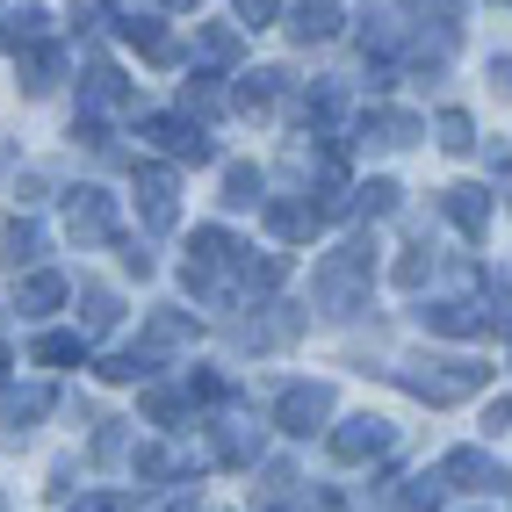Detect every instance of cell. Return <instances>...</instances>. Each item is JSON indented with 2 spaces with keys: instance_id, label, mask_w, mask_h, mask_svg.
Here are the masks:
<instances>
[{
  "instance_id": "cell-41",
  "label": "cell",
  "mask_w": 512,
  "mask_h": 512,
  "mask_svg": "<svg viewBox=\"0 0 512 512\" xmlns=\"http://www.w3.org/2000/svg\"><path fill=\"white\" fill-rule=\"evenodd\" d=\"M491 80H498V87L512 94V58H491Z\"/></svg>"
},
{
  "instance_id": "cell-15",
  "label": "cell",
  "mask_w": 512,
  "mask_h": 512,
  "mask_svg": "<svg viewBox=\"0 0 512 512\" xmlns=\"http://www.w3.org/2000/svg\"><path fill=\"white\" fill-rule=\"evenodd\" d=\"M440 210H448V224H455L462 238H484V224H491V195L476 188V181H462V188L440 195Z\"/></svg>"
},
{
  "instance_id": "cell-3",
  "label": "cell",
  "mask_w": 512,
  "mask_h": 512,
  "mask_svg": "<svg viewBox=\"0 0 512 512\" xmlns=\"http://www.w3.org/2000/svg\"><path fill=\"white\" fill-rule=\"evenodd\" d=\"M224 275H238V246H231V231H217V224H202V231L188 238L181 282H188L195 296H217V282H224Z\"/></svg>"
},
{
  "instance_id": "cell-42",
  "label": "cell",
  "mask_w": 512,
  "mask_h": 512,
  "mask_svg": "<svg viewBox=\"0 0 512 512\" xmlns=\"http://www.w3.org/2000/svg\"><path fill=\"white\" fill-rule=\"evenodd\" d=\"M318 512H347V498H339V491H318Z\"/></svg>"
},
{
  "instance_id": "cell-44",
  "label": "cell",
  "mask_w": 512,
  "mask_h": 512,
  "mask_svg": "<svg viewBox=\"0 0 512 512\" xmlns=\"http://www.w3.org/2000/svg\"><path fill=\"white\" fill-rule=\"evenodd\" d=\"M267 512H303V505H289V498H275V505H267Z\"/></svg>"
},
{
  "instance_id": "cell-5",
  "label": "cell",
  "mask_w": 512,
  "mask_h": 512,
  "mask_svg": "<svg viewBox=\"0 0 512 512\" xmlns=\"http://www.w3.org/2000/svg\"><path fill=\"white\" fill-rule=\"evenodd\" d=\"M325 419H332V383H289V390L275 397V426H282L289 440H311Z\"/></svg>"
},
{
  "instance_id": "cell-16",
  "label": "cell",
  "mask_w": 512,
  "mask_h": 512,
  "mask_svg": "<svg viewBox=\"0 0 512 512\" xmlns=\"http://www.w3.org/2000/svg\"><path fill=\"white\" fill-rule=\"evenodd\" d=\"M289 37L296 44H332L339 37V0H296L289 8Z\"/></svg>"
},
{
  "instance_id": "cell-18",
  "label": "cell",
  "mask_w": 512,
  "mask_h": 512,
  "mask_svg": "<svg viewBox=\"0 0 512 512\" xmlns=\"http://www.w3.org/2000/svg\"><path fill=\"white\" fill-rule=\"evenodd\" d=\"M282 65H260V73H246V80H238V109H246V116H267V109H275V101H282Z\"/></svg>"
},
{
  "instance_id": "cell-35",
  "label": "cell",
  "mask_w": 512,
  "mask_h": 512,
  "mask_svg": "<svg viewBox=\"0 0 512 512\" xmlns=\"http://www.w3.org/2000/svg\"><path fill=\"white\" fill-rule=\"evenodd\" d=\"M181 101H188V116H217V87H210V73H195V80L181 87Z\"/></svg>"
},
{
  "instance_id": "cell-23",
  "label": "cell",
  "mask_w": 512,
  "mask_h": 512,
  "mask_svg": "<svg viewBox=\"0 0 512 512\" xmlns=\"http://www.w3.org/2000/svg\"><path fill=\"white\" fill-rule=\"evenodd\" d=\"M116 318H123V303H116V289H101V282H87V289H80V332L94 339V332H109Z\"/></svg>"
},
{
  "instance_id": "cell-14",
  "label": "cell",
  "mask_w": 512,
  "mask_h": 512,
  "mask_svg": "<svg viewBox=\"0 0 512 512\" xmlns=\"http://www.w3.org/2000/svg\"><path fill=\"white\" fill-rule=\"evenodd\" d=\"M51 383H29V390H0V433H29L44 412H51Z\"/></svg>"
},
{
  "instance_id": "cell-26",
  "label": "cell",
  "mask_w": 512,
  "mask_h": 512,
  "mask_svg": "<svg viewBox=\"0 0 512 512\" xmlns=\"http://www.w3.org/2000/svg\"><path fill=\"white\" fill-rule=\"evenodd\" d=\"M29 354H37L44 368H73V361H87V332H44Z\"/></svg>"
},
{
  "instance_id": "cell-28",
  "label": "cell",
  "mask_w": 512,
  "mask_h": 512,
  "mask_svg": "<svg viewBox=\"0 0 512 512\" xmlns=\"http://www.w3.org/2000/svg\"><path fill=\"white\" fill-rule=\"evenodd\" d=\"M347 210H354V217H390V210H397V181H361V188L347 195Z\"/></svg>"
},
{
  "instance_id": "cell-9",
  "label": "cell",
  "mask_w": 512,
  "mask_h": 512,
  "mask_svg": "<svg viewBox=\"0 0 512 512\" xmlns=\"http://www.w3.org/2000/svg\"><path fill=\"white\" fill-rule=\"evenodd\" d=\"M440 484H455V491H469V498H491V491H505V469H498L484 448H455L448 462H440Z\"/></svg>"
},
{
  "instance_id": "cell-12",
  "label": "cell",
  "mask_w": 512,
  "mask_h": 512,
  "mask_svg": "<svg viewBox=\"0 0 512 512\" xmlns=\"http://www.w3.org/2000/svg\"><path fill=\"white\" fill-rule=\"evenodd\" d=\"M426 332H440V339H469V332H484L491 325V311L476 296H440V303H426Z\"/></svg>"
},
{
  "instance_id": "cell-10",
  "label": "cell",
  "mask_w": 512,
  "mask_h": 512,
  "mask_svg": "<svg viewBox=\"0 0 512 512\" xmlns=\"http://www.w3.org/2000/svg\"><path fill=\"white\" fill-rule=\"evenodd\" d=\"M354 138L375 145V152H397V145H419V138H426V123H419L412 109H368Z\"/></svg>"
},
{
  "instance_id": "cell-39",
  "label": "cell",
  "mask_w": 512,
  "mask_h": 512,
  "mask_svg": "<svg viewBox=\"0 0 512 512\" xmlns=\"http://www.w3.org/2000/svg\"><path fill=\"white\" fill-rule=\"evenodd\" d=\"M116 246H123V267L145 282V275H152V253H145V246H130V238H116Z\"/></svg>"
},
{
  "instance_id": "cell-24",
  "label": "cell",
  "mask_w": 512,
  "mask_h": 512,
  "mask_svg": "<svg viewBox=\"0 0 512 512\" xmlns=\"http://www.w3.org/2000/svg\"><path fill=\"white\" fill-rule=\"evenodd\" d=\"M282 282H289V260H282V253H260V260L238 253V289L260 296V289H282Z\"/></svg>"
},
{
  "instance_id": "cell-29",
  "label": "cell",
  "mask_w": 512,
  "mask_h": 512,
  "mask_svg": "<svg viewBox=\"0 0 512 512\" xmlns=\"http://www.w3.org/2000/svg\"><path fill=\"white\" fill-rule=\"evenodd\" d=\"M195 462L188 455H174V448H138V476L145 484H166V476H188Z\"/></svg>"
},
{
  "instance_id": "cell-43",
  "label": "cell",
  "mask_w": 512,
  "mask_h": 512,
  "mask_svg": "<svg viewBox=\"0 0 512 512\" xmlns=\"http://www.w3.org/2000/svg\"><path fill=\"white\" fill-rule=\"evenodd\" d=\"M159 512H195V498H174V505H159Z\"/></svg>"
},
{
  "instance_id": "cell-36",
  "label": "cell",
  "mask_w": 512,
  "mask_h": 512,
  "mask_svg": "<svg viewBox=\"0 0 512 512\" xmlns=\"http://www.w3.org/2000/svg\"><path fill=\"white\" fill-rule=\"evenodd\" d=\"M440 491H448L440 476H412V491H404V505H412V512H440Z\"/></svg>"
},
{
  "instance_id": "cell-45",
  "label": "cell",
  "mask_w": 512,
  "mask_h": 512,
  "mask_svg": "<svg viewBox=\"0 0 512 512\" xmlns=\"http://www.w3.org/2000/svg\"><path fill=\"white\" fill-rule=\"evenodd\" d=\"M8 368H15V361H8V347H0V375H8Z\"/></svg>"
},
{
  "instance_id": "cell-13",
  "label": "cell",
  "mask_w": 512,
  "mask_h": 512,
  "mask_svg": "<svg viewBox=\"0 0 512 512\" xmlns=\"http://www.w3.org/2000/svg\"><path fill=\"white\" fill-rule=\"evenodd\" d=\"M260 217H267V231H275V238H289V246H311V238L325 231V210H318V202H260Z\"/></svg>"
},
{
  "instance_id": "cell-19",
  "label": "cell",
  "mask_w": 512,
  "mask_h": 512,
  "mask_svg": "<svg viewBox=\"0 0 512 512\" xmlns=\"http://www.w3.org/2000/svg\"><path fill=\"white\" fill-rule=\"evenodd\" d=\"M51 37V15L44 8H15V15H0V44H15V58L22 51H37Z\"/></svg>"
},
{
  "instance_id": "cell-37",
  "label": "cell",
  "mask_w": 512,
  "mask_h": 512,
  "mask_svg": "<svg viewBox=\"0 0 512 512\" xmlns=\"http://www.w3.org/2000/svg\"><path fill=\"white\" fill-rule=\"evenodd\" d=\"M231 8H238V22H246V29H267V22L282 15V0H231Z\"/></svg>"
},
{
  "instance_id": "cell-27",
  "label": "cell",
  "mask_w": 512,
  "mask_h": 512,
  "mask_svg": "<svg viewBox=\"0 0 512 512\" xmlns=\"http://www.w3.org/2000/svg\"><path fill=\"white\" fill-rule=\"evenodd\" d=\"M195 339V318H181V311H152V325H145V354L152 347H188Z\"/></svg>"
},
{
  "instance_id": "cell-17",
  "label": "cell",
  "mask_w": 512,
  "mask_h": 512,
  "mask_svg": "<svg viewBox=\"0 0 512 512\" xmlns=\"http://www.w3.org/2000/svg\"><path fill=\"white\" fill-rule=\"evenodd\" d=\"M116 37H123V44H138L152 65H174V37H166L152 15H123V22H116Z\"/></svg>"
},
{
  "instance_id": "cell-6",
  "label": "cell",
  "mask_w": 512,
  "mask_h": 512,
  "mask_svg": "<svg viewBox=\"0 0 512 512\" xmlns=\"http://www.w3.org/2000/svg\"><path fill=\"white\" fill-rule=\"evenodd\" d=\"M65 231L80 238V246H116V202L101 195V188H73L65 195Z\"/></svg>"
},
{
  "instance_id": "cell-32",
  "label": "cell",
  "mask_w": 512,
  "mask_h": 512,
  "mask_svg": "<svg viewBox=\"0 0 512 512\" xmlns=\"http://www.w3.org/2000/svg\"><path fill=\"white\" fill-rule=\"evenodd\" d=\"M390 275H397V289H419L433 275V246H404V260L390 267Z\"/></svg>"
},
{
  "instance_id": "cell-8",
  "label": "cell",
  "mask_w": 512,
  "mask_h": 512,
  "mask_svg": "<svg viewBox=\"0 0 512 512\" xmlns=\"http://www.w3.org/2000/svg\"><path fill=\"white\" fill-rule=\"evenodd\" d=\"M138 210L152 231H174L181 224V181H174V166H138Z\"/></svg>"
},
{
  "instance_id": "cell-2",
  "label": "cell",
  "mask_w": 512,
  "mask_h": 512,
  "mask_svg": "<svg viewBox=\"0 0 512 512\" xmlns=\"http://www.w3.org/2000/svg\"><path fill=\"white\" fill-rule=\"evenodd\" d=\"M484 361H469V354H419V361H404L397 368V383L412 390V397H426V404H462V397H476L484 390Z\"/></svg>"
},
{
  "instance_id": "cell-22",
  "label": "cell",
  "mask_w": 512,
  "mask_h": 512,
  "mask_svg": "<svg viewBox=\"0 0 512 512\" xmlns=\"http://www.w3.org/2000/svg\"><path fill=\"white\" fill-rule=\"evenodd\" d=\"M65 80V58H58V44H37L22 58V94H51Z\"/></svg>"
},
{
  "instance_id": "cell-7",
  "label": "cell",
  "mask_w": 512,
  "mask_h": 512,
  "mask_svg": "<svg viewBox=\"0 0 512 512\" xmlns=\"http://www.w3.org/2000/svg\"><path fill=\"white\" fill-rule=\"evenodd\" d=\"M390 448H397V426L375 419V412H361V419H347V426H332V462H383Z\"/></svg>"
},
{
  "instance_id": "cell-33",
  "label": "cell",
  "mask_w": 512,
  "mask_h": 512,
  "mask_svg": "<svg viewBox=\"0 0 512 512\" xmlns=\"http://www.w3.org/2000/svg\"><path fill=\"white\" fill-rule=\"evenodd\" d=\"M433 130H440V145H448V152H469V145H476V123H469L462 109H440Z\"/></svg>"
},
{
  "instance_id": "cell-46",
  "label": "cell",
  "mask_w": 512,
  "mask_h": 512,
  "mask_svg": "<svg viewBox=\"0 0 512 512\" xmlns=\"http://www.w3.org/2000/svg\"><path fill=\"white\" fill-rule=\"evenodd\" d=\"M166 8H195V0H166Z\"/></svg>"
},
{
  "instance_id": "cell-34",
  "label": "cell",
  "mask_w": 512,
  "mask_h": 512,
  "mask_svg": "<svg viewBox=\"0 0 512 512\" xmlns=\"http://www.w3.org/2000/svg\"><path fill=\"white\" fill-rule=\"evenodd\" d=\"M195 51L210 58V65H231V58H238V29H224V22H217V29H202Z\"/></svg>"
},
{
  "instance_id": "cell-1",
  "label": "cell",
  "mask_w": 512,
  "mask_h": 512,
  "mask_svg": "<svg viewBox=\"0 0 512 512\" xmlns=\"http://www.w3.org/2000/svg\"><path fill=\"white\" fill-rule=\"evenodd\" d=\"M368 282H375V238L361 231V238H347L339 253H325L318 260V275H311V303L325 318H354L361 311V296H368Z\"/></svg>"
},
{
  "instance_id": "cell-25",
  "label": "cell",
  "mask_w": 512,
  "mask_h": 512,
  "mask_svg": "<svg viewBox=\"0 0 512 512\" xmlns=\"http://www.w3.org/2000/svg\"><path fill=\"white\" fill-rule=\"evenodd\" d=\"M260 188H267V181H260V166H246V159L224 166V210H253V202H267Z\"/></svg>"
},
{
  "instance_id": "cell-21",
  "label": "cell",
  "mask_w": 512,
  "mask_h": 512,
  "mask_svg": "<svg viewBox=\"0 0 512 512\" xmlns=\"http://www.w3.org/2000/svg\"><path fill=\"white\" fill-rule=\"evenodd\" d=\"M58 303H65V275H29V282L15 289V311H22V318H51Z\"/></svg>"
},
{
  "instance_id": "cell-20",
  "label": "cell",
  "mask_w": 512,
  "mask_h": 512,
  "mask_svg": "<svg viewBox=\"0 0 512 512\" xmlns=\"http://www.w3.org/2000/svg\"><path fill=\"white\" fill-rule=\"evenodd\" d=\"M0 260H8L15 275H22V267H37V260H44V231L29 224V217H15L8 231H0Z\"/></svg>"
},
{
  "instance_id": "cell-31",
  "label": "cell",
  "mask_w": 512,
  "mask_h": 512,
  "mask_svg": "<svg viewBox=\"0 0 512 512\" xmlns=\"http://www.w3.org/2000/svg\"><path fill=\"white\" fill-rule=\"evenodd\" d=\"M145 375H152V354L138 347V354H109V361H101V383H145Z\"/></svg>"
},
{
  "instance_id": "cell-40",
  "label": "cell",
  "mask_w": 512,
  "mask_h": 512,
  "mask_svg": "<svg viewBox=\"0 0 512 512\" xmlns=\"http://www.w3.org/2000/svg\"><path fill=\"white\" fill-rule=\"evenodd\" d=\"M484 426H491V433H512V397H498V404H491Z\"/></svg>"
},
{
  "instance_id": "cell-11",
  "label": "cell",
  "mask_w": 512,
  "mask_h": 512,
  "mask_svg": "<svg viewBox=\"0 0 512 512\" xmlns=\"http://www.w3.org/2000/svg\"><path fill=\"white\" fill-rule=\"evenodd\" d=\"M80 101H87V116H116V109H130V101H138V87H130L116 65L94 58L87 73H80Z\"/></svg>"
},
{
  "instance_id": "cell-38",
  "label": "cell",
  "mask_w": 512,
  "mask_h": 512,
  "mask_svg": "<svg viewBox=\"0 0 512 512\" xmlns=\"http://www.w3.org/2000/svg\"><path fill=\"white\" fill-rule=\"evenodd\" d=\"M65 512H130V498L123 491H87V498H73Z\"/></svg>"
},
{
  "instance_id": "cell-4",
  "label": "cell",
  "mask_w": 512,
  "mask_h": 512,
  "mask_svg": "<svg viewBox=\"0 0 512 512\" xmlns=\"http://www.w3.org/2000/svg\"><path fill=\"white\" fill-rule=\"evenodd\" d=\"M138 138H152L166 159H195V166H210V159H217L210 130H202L188 109H174V116H145V123H138Z\"/></svg>"
},
{
  "instance_id": "cell-30",
  "label": "cell",
  "mask_w": 512,
  "mask_h": 512,
  "mask_svg": "<svg viewBox=\"0 0 512 512\" xmlns=\"http://www.w3.org/2000/svg\"><path fill=\"white\" fill-rule=\"evenodd\" d=\"M188 404H195L188 390H145V419L152 426H174V419H188Z\"/></svg>"
}]
</instances>
